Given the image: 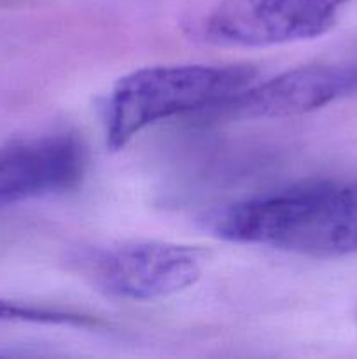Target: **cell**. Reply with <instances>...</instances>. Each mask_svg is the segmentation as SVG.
I'll use <instances>...</instances> for the list:
<instances>
[{
	"instance_id": "obj_1",
	"label": "cell",
	"mask_w": 357,
	"mask_h": 359,
	"mask_svg": "<svg viewBox=\"0 0 357 359\" xmlns=\"http://www.w3.org/2000/svg\"><path fill=\"white\" fill-rule=\"evenodd\" d=\"M223 241L312 258L357 252V181L322 179L234 202L203 219Z\"/></svg>"
},
{
	"instance_id": "obj_2",
	"label": "cell",
	"mask_w": 357,
	"mask_h": 359,
	"mask_svg": "<svg viewBox=\"0 0 357 359\" xmlns=\"http://www.w3.org/2000/svg\"><path fill=\"white\" fill-rule=\"evenodd\" d=\"M255 83L245 65H160L121 77L105 107V140L125 147L147 126L189 112L216 109Z\"/></svg>"
},
{
	"instance_id": "obj_3",
	"label": "cell",
	"mask_w": 357,
	"mask_h": 359,
	"mask_svg": "<svg viewBox=\"0 0 357 359\" xmlns=\"http://www.w3.org/2000/svg\"><path fill=\"white\" fill-rule=\"evenodd\" d=\"M72 262L100 293L119 300L150 302L195 286L206 255L175 242L121 241L83 249Z\"/></svg>"
},
{
	"instance_id": "obj_4",
	"label": "cell",
	"mask_w": 357,
	"mask_h": 359,
	"mask_svg": "<svg viewBox=\"0 0 357 359\" xmlns=\"http://www.w3.org/2000/svg\"><path fill=\"white\" fill-rule=\"evenodd\" d=\"M349 0H223L203 20V37L234 48H270L324 35Z\"/></svg>"
},
{
	"instance_id": "obj_5",
	"label": "cell",
	"mask_w": 357,
	"mask_h": 359,
	"mask_svg": "<svg viewBox=\"0 0 357 359\" xmlns=\"http://www.w3.org/2000/svg\"><path fill=\"white\" fill-rule=\"evenodd\" d=\"M86 165V149L74 133H49L0 147V209L70 191L83 181Z\"/></svg>"
},
{
	"instance_id": "obj_6",
	"label": "cell",
	"mask_w": 357,
	"mask_h": 359,
	"mask_svg": "<svg viewBox=\"0 0 357 359\" xmlns=\"http://www.w3.org/2000/svg\"><path fill=\"white\" fill-rule=\"evenodd\" d=\"M357 90V67L303 65L252 83L216 111L231 119H282L326 107Z\"/></svg>"
},
{
	"instance_id": "obj_7",
	"label": "cell",
	"mask_w": 357,
	"mask_h": 359,
	"mask_svg": "<svg viewBox=\"0 0 357 359\" xmlns=\"http://www.w3.org/2000/svg\"><path fill=\"white\" fill-rule=\"evenodd\" d=\"M0 319L6 321L46 323V325H70V326H93V319L84 316L63 312L58 309L38 307V305L20 304V302L0 300Z\"/></svg>"
}]
</instances>
